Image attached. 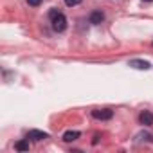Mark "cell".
<instances>
[{
	"mask_svg": "<svg viewBox=\"0 0 153 153\" xmlns=\"http://www.w3.org/2000/svg\"><path fill=\"white\" fill-rule=\"evenodd\" d=\"M49 18H51V25H52V31L56 33H63L67 29V18L61 11L58 9H51L49 11Z\"/></svg>",
	"mask_w": 153,
	"mask_h": 153,
	"instance_id": "6da1fadb",
	"label": "cell"
},
{
	"mask_svg": "<svg viewBox=\"0 0 153 153\" xmlns=\"http://www.w3.org/2000/svg\"><path fill=\"white\" fill-rule=\"evenodd\" d=\"M92 117L97 121H110L114 117V112L110 108H103V110H92Z\"/></svg>",
	"mask_w": 153,
	"mask_h": 153,
	"instance_id": "7a4b0ae2",
	"label": "cell"
},
{
	"mask_svg": "<svg viewBox=\"0 0 153 153\" xmlns=\"http://www.w3.org/2000/svg\"><path fill=\"white\" fill-rule=\"evenodd\" d=\"M139 123H140L142 126H151V124H153V114H151L149 110H142V112L139 114Z\"/></svg>",
	"mask_w": 153,
	"mask_h": 153,
	"instance_id": "3957f363",
	"label": "cell"
},
{
	"mask_svg": "<svg viewBox=\"0 0 153 153\" xmlns=\"http://www.w3.org/2000/svg\"><path fill=\"white\" fill-rule=\"evenodd\" d=\"M88 20H90L92 25H99V24L105 22V13H103V11H92Z\"/></svg>",
	"mask_w": 153,
	"mask_h": 153,
	"instance_id": "277c9868",
	"label": "cell"
},
{
	"mask_svg": "<svg viewBox=\"0 0 153 153\" xmlns=\"http://www.w3.org/2000/svg\"><path fill=\"white\" fill-rule=\"evenodd\" d=\"M49 135L45 133V131H40V130H31V131H27V139H31V140H43V139H47Z\"/></svg>",
	"mask_w": 153,
	"mask_h": 153,
	"instance_id": "5b68a950",
	"label": "cell"
},
{
	"mask_svg": "<svg viewBox=\"0 0 153 153\" xmlns=\"http://www.w3.org/2000/svg\"><path fill=\"white\" fill-rule=\"evenodd\" d=\"M76 139H79V131H72V130H68V131H65L63 133V140L65 142H72V140H76Z\"/></svg>",
	"mask_w": 153,
	"mask_h": 153,
	"instance_id": "8992f818",
	"label": "cell"
},
{
	"mask_svg": "<svg viewBox=\"0 0 153 153\" xmlns=\"http://www.w3.org/2000/svg\"><path fill=\"white\" fill-rule=\"evenodd\" d=\"M130 65H131V67H135V68H140V70L149 68V63H148V61H142V59H131V61H130Z\"/></svg>",
	"mask_w": 153,
	"mask_h": 153,
	"instance_id": "52a82bcc",
	"label": "cell"
},
{
	"mask_svg": "<svg viewBox=\"0 0 153 153\" xmlns=\"http://www.w3.org/2000/svg\"><path fill=\"white\" fill-rule=\"evenodd\" d=\"M15 149H16V151H29V142H25V140H18V142L15 144Z\"/></svg>",
	"mask_w": 153,
	"mask_h": 153,
	"instance_id": "ba28073f",
	"label": "cell"
},
{
	"mask_svg": "<svg viewBox=\"0 0 153 153\" xmlns=\"http://www.w3.org/2000/svg\"><path fill=\"white\" fill-rule=\"evenodd\" d=\"M139 139H144V140H148V142H153V135H149V133H140Z\"/></svg>",
	"mask_w": 153,
	"mask_h": 153,
	"instance_id": "9c48e42d",
	"label": "cell"
},
{
	"mask_svg": "<svg viewBox=\"0 0 153 153\" xmlns=\"http://www.w3.org/2000/svg\"><path fill=\"white\" fill-rule=\"evenodd\" d=\"M81 2V0H65V4L68 6V7H74V6H78Z\"/></svg>",
	"mask_w": 153,
	"mask_h": 153,
	"instance_id": "30bf717a",
	"label": "cell"
},
{
	"mask_svg": "<svg viewBox=\"0 0 153 153\" xmlns=\"http://www.w3.org/2000/svg\"><path fill=\"white\" fill-rule=\"evenodd\" d=\"M27 4H29L31 7H38V6L42 4V0H27Z\"/></svg>",
	"mask_w": 153,
	"mask_h": 153,
	"instance_id": "8fae6325",
	"label": "cell"
},
{
	"mask_svg": "<svg viewBox=\"0 0 153 153\" xmlns=\"http://www.w3.org/2000/svg\"><path fill=\"white\" fill-rule=\"evenodd\" d=\"M144 2H153V0H144Z\"/></svg>",
	"mask_w": 153,
	"mask_h": 153,
	"instance_id": "7c38bea8",
	"label": "cell"
}]
</instances>
